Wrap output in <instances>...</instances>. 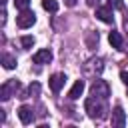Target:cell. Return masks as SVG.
I'll return each mask as SVG.
<instances>
[{
	"label": "cell",
	"instance_id": "cell-1",
	"mask_svg": "<svg viewBox=\"0 0 128 128\" xmlns=\"http://www.w3.org/2000/svg\"><path fill=\"white\" fill-rule=\"evenodd\" d=\"M84 110L88 112V116L92 120H104L108 116V106H106V100L104 98H98V96H90L84 100Z\"/></svg>",
	"mask_w": 128,
	"mask_h": 128
},
{
	"label": "cell",
	"instance_id": "cell-2",
	"mask_svg": "<svg viewBox=\"0 0 128 128\" xmlns=\"http://www.w3.org/2000/svg\"><path fill=\"white\" fill-rule=\"evenodd\" d=\"M18 90H20V82H18V80H14V78L6 80V82L0 86V100H2V102L10 100L12 96H16Z\"/></svg>",
	"mask_w": 128,
	"mask_h": 128
},
{
	"label": "cell",
	"instance_id": "cell-3",
	"mask_svg": "<svg viewBox=\"0 0 128 128\" xmlns=\"http://www.w3.org/2000/svg\"><path fill=\"white\" fill-rule=\"evenodd\" d=\"M90 96H98V98H104V100H106V98L110 96V86H108V82L96 78V80L90 84Z\"/></svg>",
	"mask_w": 128,
	"mask_h": 128
},
{
	"label": "cell",
	"instance_id": "cell-4",
	"mask_svg": "<svg viewBox=\"0 0 128 128\" xmlns=\"http://www.w3.org/2000/svg\"><path fill=\"white\" fill-rule=\"evenodd\" d=\"M36 22V14L32 12V10H20V14L16 16V24H18V28H30L32 24Z\"/></svg>",
	"mask_w": 128,
	"mask_h": 128
},
{
	"label": "cell",
	"instance_id": "cell-5",
	"mask_svg": "<svg viewBox=\"0 0 128 128\" xmlns=\"http://www.w3.org/2000/svg\"><path fill=\"white\" fill-rule=\"evenodd\" d=\"M112 10H114V8H110V6H98V8H96V18L102 20V22H106V24H112V22H114Z\"/></svg>",
	"mask_w": 128,
	"mask_h": 128
},
{
	"label": "cell",
	"instance_id": "cell-6",
	"mask_svg": "<svg viewBox=\"0 0 128 128\" xmlns=\"http://www.w3.org/2000/svg\"><path fill=\"white\" fill-rule=\"evenodd\" d=\"M126 124V112L122 110V106H114L112 110V126L114 128H122Z\"/></svg>",
	"mask_w": 128,
	"mask_h": 128
},
{
	"label": "cell",
	"instance_id": "cell-7",
	"mask_svg": "<svg viewBox=\"0 0 128 128\" xmlns=\"http://www.w3.org/2000/svg\"><path fill=\"white\" fill-rule=\"evenodd\" d=\"M48 84H50V88H52V92H60L62 90V86L66 84V74H52L50 76V80H48Z\"/></svg>",
	"mask_w": 128,
	"mask_h": 128
},
{
	"label": "cell",
	"instance_id": "cell-8",
	"mask_svg": "<svg viewBox=\"0 0 128 128\" xmlns=\"http://www.w3.org/2000/svg\"><path fill=\"white\" fill-rule=\"evenodd\" d=\"M18 118L22 124H32L34 122V110L30 106H20L18 108Z\"/></svg>",
	"mask_w": 128,
	"mask_h": 128
},
{
	"label": "cell",
	"instance_id": "cell-9",
	"mask_svg": "<svg viewBox=\"0 0 128 128\" xmlns=\"http://www.w3.org/2000/svg\"><path fill=\"white\" fill-rule=\"evenodd\" d=\"M32 60H34V64H50L52 62V52L48 48L46 50H38V52H34Z\"/></svg>",
	"mask_w": 128,
	"mask_h": 128
},
{
	"label": "cell",
	"instance_id": "cell-10",
	"mask_svg": "<svg viewBox=\"0 0 128 128\" xmlns=\"http://www.w3.org/2000/svg\"><path fill=\"white\" fill-rule=\"evenodd\" d=\"M102 70H104V60L102 58H92L84 66V72H96V74H100Z\"/></svg>",
	"mask_w": 128,
	"mask_h": 128
},
{
	"label": "cell",
	"instance_id": "cell-11",
	"mask_svg": "<svg viewBox=\"0 0 128 128\" xmlns=\"http://www.w3.org/2000/svg\"><path fill=\"white\" fill-rule=\"evenodd\" d=\"M108 40H110V44H112V48H116V50H124V38L120 36V32H116V30H112V32L108 34Z\"/></svg>",
	"mask_w": 128,
	"mask_h": 128
},
{
	"label": "cell",
	"instance_id": "cell-12",
	"mask_svg": "<svg viewBox=\"0 0 128 128\" xmlns=\"http://www.w3.org/2000/svg\"><path fill=\"white\" fill-rule=\"evenodd\" d=\"M82 92H84V80H76L74 86H72L70 92H68V98H70V100H76V98L82 96Z\"/></svg>",
	"mask_w": 128,
	"mask_h": 128
},
{
	"label": "cell",
	"instance_id": "cell-13",
	"mask_svg": "<svg viewBox=\"0 0 128 128\" xmlns=\"http://www.w3.org/2000/svg\"><path fill=\"white\" fill-rule=\"evenodd\" d=\"M38 94H40V84H38V82H30L28 88L20 94V98L26 100V98H32V96H38Z\"/></svg>",
	"mask_w": 128,
	"mask_h": 128
},
{
	"label": "cell",
	"instance_id": "cell-14",
	"mask_svg": "<svg viewBox=\"0 0 128 128\" xmlns=\"http://www.w3.org/2000/svg\"><path fill=\"white\" fill-rule=\"evenodd\" d=\"M2 66H4L6 70L16 68V56H12V54H2Z\"/></svg>",
	"mask_w": 128,
	"mask_h": 128
},
{
	"label": "cell",
	"instance_id": "cell-15",
	"mask_svg": "<svg viewBox=\"0 0 128 128\" xmlns=\"http://www.w3.org/2000/svg\"><path fill=\"white\" fill-rule=\"evenodd\" d=\"M42 8H44L46 12L56 14V12H58V8H60V4H58V0H42Z\"/></svg>",
	"mask_w": 128,
	"mask_h": 128
},
{
	"label": "cell",
	"instance_id": "cell-16",
	"mask_svg": "<svg viewBox=\"0 0 128 128\" xmlns=\"http://www.w3.org/2000/svg\"><path fill=\"white\" fill-rule=\"evenodd\" d=\"M86 44H88V48L92 50V48H96V44H98V32H90L88 34V38H86Z\"/></svg>",
	"mask_w": 128,
	"mask_h": 128
},
{
	"label": "cell",
	"instance_id": "cell-17",
	"mask_svg": "<svg viewBox=\"0 0 128 128\" xmlns=\"http://www.w3.org/2000/svg\"><path fill=\"white\" fill-rule=\"evenodd\" d=\"M20 44H22V48H32L34 46V36H22V40H20Z\"/></svg>",
	"mask_w": 128,
	"mask_h": 128
},
{
	"label": "cell",
	"instance_id": "cell-18",
	"mask_svg": "<svg viewBox=\"0 0 128 128\" xmlns=\"http://www.w3.org/2000/svg\"><path fill=\"white\" fill-rule=\"evenodd\" d=\"M14 6H16L18 10H26V8L30 6V0H14Z\"/></svg>",
	"mask_w": 128,
	"mask_h": 128
},
{
	"label": "cell",
	"instance_id": "cell-19",
	"mask_svg": "<svg viewBox=\"0 0 128 128\" xmlns=\"http://www.w3.org/2000/svg\"><path fill=\"white\" fill-rule=\"evenodd\" d=\"M108 6L114 8V10H122L124 8V2L122 0H108Z\"/></svg>",
	"mask_w": 128,
	"mask_h": 128
},
{
	"label": "cell",
	"instance_id": "cell-20",
	"mask_svg": "<svg viewBox=\"0 0 128 128\" xmlns=\"http://www.w3.org/2000/svg\"><path fill=\"white\" fill-rule=\"evenodd\" d=\"M120 80L128 86V72H126V70H122V72H120Z\"/></svg>",
	"mask_w": 128,
	"mask_h": 128
},
{
	"label": "cell",
	"instance_id": "cell-21",
	"mask_svg": "<svg viewBox=\"0 0 128 128\" xmlns=\"http://www.w3.org/2000/svg\"><path fill=\"white\" fill-rule=\"evenodd\" d=\"M98 2H100V0H86V4H88V6H96Z\"/></svg>",
	"mask_w": 128,
	"mask_h": 128
},
{
	"label": "cell",
	"instance_id": "cell-22",
	"mask_svg": "<svg viewBox=\"0 0 128 128\" xmlns=\"http://www.w3.org/2000/svg\"><path fill=\"white\" fill-rule=\"evenodd\" d=\"M6 120V114H4V110H0V122H4Z\"/></svg>",
	"mask_w": 128,
	"mask_h": 128
},
{
	"label": "cell",
	"instance_id": "cell-23",
	"mask_svg": "<svg viewBox=\"0 0 128 128\" xmlns=\"http://www.w3.org/2000/svg\"><path fill=\"white\" fill-rule=\"evenodd\" d=\"M66 4H68V6H74V4H76V0H66Z\"/></svg>",
	"mask_w": 128,
	"mask_h": 128
},
{
	"label": "cell",
	"instance_id": "cell-24",
	"mask_svg": "<svg viewBox=\"0 0 128 128\" xmlns=\"http://www.w3.org/2000/svg\"><path fill=\"white\" fill-rule=\"evenodd\" d=\"M124 18H126V24H128V12H126V16H124Z\"/></svg>",
	"mask_w": 128,
	"mask_h": 128
},
{
	"label": "cell",
	"instance_id": "cell-25",
	"mask_svg": "<svg viewBox=\"0 0 128 128\" xmlns=\"http://www.w3.org/2000/svg\"><path fill=\"white\" fill-rule=\"evenodd\" d=\"M2 2H6V0H2Z\"/></svg>",
	"mask_w": 128,
	"mask_h": 128
}]
</instances>
